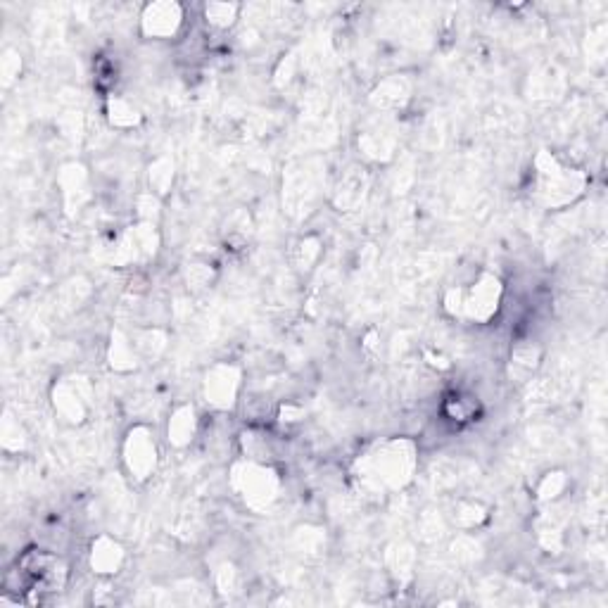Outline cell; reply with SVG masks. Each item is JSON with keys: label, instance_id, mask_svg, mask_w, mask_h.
<instances>
[{"label": "cell", "instance_id": "8fae6325", "mask_svg": "<svg viewBox=\"0 0 608 608\" xmlns=\"http://www.w3.org/2000/svg\"><path fill=\"white\" fill-rule=\"evenodd\" d=\"M198 428H200V418L193 404H179V407L169 414V423H167L169 445L176 449L188 447L190 442L195 440V435H198Z\"/></svg>", "mask_w": 608, "mask_h": 608}, {"label": "cell", "instance_id": "4fadbf2b", "mask_svg": "<svg viewBox=\"0 0 608 608\" xmlns=\"http://www.w3.org/2000/svg\"><path fill=\"white\" fill-rule=\"evenodd\" d=\"M105 114H107V122H110L114 129L129 131V129H133V126L141 124V112H138V107L133 105L129 98H124V95H117V93L107 95Z\"/></svg>", "mask_w": 608, "mask_h": 608}, {"label": "cell", "instance_id": "7a4b0ae2", "mask_svg": "<svg viewBox=\"0 0 608 608\" xmlns=\"http://www.w3.org/2000/svg\"><path fill=\"white\" fill-rule=\"evenodd\" d=\"M418 447L409 437H392L366 452L357 464V478L371 492H395L414 480Z\"/></svg>", "mask_w": 608, "mask_h": 608}, {"label": "cell", "instance_id": "d6986e66", "mask_svg": "<svg viewBox=\"0 0 608 608\" xmlns=\"http://www.w3.org/2000/svg\"><path fill=\"white\" fill-rule=\"evenodd\" d=\"M148 179L150 190L160 198V195H164L171 188V183H174V162L167 160V157H160L155 164H150Z\"/></svg>", "mask_w": 608, "mask_h": 608}, {"label": "cell", "instance_id": "5b68a950", "mask_svg": "<svg viewBox=\"0 0 608 608\" xmlns=\"http://www.w3.org/2000/svg\"><path fill=\"white\" fill-rule=\"evenodd\" d=\"M231 487L247 509L264 511L281 497V478L271 464L240 459L231 468Z\"/></svg>", "mask_w": 608, "mask_h": 608}, {"label": "cell", "instance_id": "ba28073f", "mask_svg": "<svg viewBox=\"0 0 608 608\" xmlns=\"http://www.w3.org/2000/svg\"><path fill=\"white\" fill-rule=\"evenodd\" d=\"M186 27V8L179 3H150L141 12V34L152 41H171Z\"/></svg>", "mask_w": 608, "mask_h": 608}, {"label": "cell", "instance_id": "52a82bcc", "mask_svg": "<svg viewBox=\"0 0 608 608\" xmlns=\"http://www.w3.org/2000/svg\"><path fill=\"white\" fill-rule=\"evenodd\" d=\"M240 390H243V369L231 361H219L205 373L202 392L207 404L217 411H231L238 404Z\"/></svg>", "mask_w": 608, "mask_h": 608}, {"label": "cell", "instance_id": "7c38bea8", "mask_svg": "<svg viewBox=\"0 0 608 608\" xmlns=\"http://www.w3.org/2000/svg\"><path fill=\"white\" fill-rule=\"evenodd\" d=\"M411 98V84L402 74L390 76L373 91L371 100L380 110H399Z\"/></svg>", "mask_w": 608, "mask_h": 608}, {"label": "cell", "instance_id": "6da1fadb", "mask_svg": "<svg viewBox=\"0 0 608 608\" xmlns=\"http://www.w3.org/2000/svg\"><path fill=\"white\" fill-rule=\"evenodd\" d=\"M69 582V566L60 554L46 547H29L17 556L5 573V592L15 594L19 604H46Z\"/></svg>", "mask_w": 608, "mask_h": 608}, {"label": "cell", "instance_id": "30bf717a", "mask_svg": "<svg viewBox=\"0 0 608 608\" xmlns=\"http://www.w3.org/2000/svg\"><path fill=\"white\" fill-rule=\"evenodd\" d=\"M126 561V551L122 542L114 540L112 535H98L91 542V551H88V563L91 570L100 578H112L122 570Z\"/></svg>", "mask_w": 608, "mask_h": 608}, {"label": "cell", "instance_id": "9c48e42d", "mask_svg": "<svg viewBox=\"0 0 608 608\" xmlns=\"http://www.w3.org/2000/svg\"><path fill=\"white\" fill-rule=\"evenodd\" d=\"M53 407L57 414H60L62 421L72 423V426H79L88 418V411H91V404H88V385L84 378H60L53 385Z\"/></svg>", "mask_w": 608, "mask_h": 608}, {"label": "cell", "instance_id": "3957f363", "mask_svg": "<svg viewBox=\"0 0 608 608\" xmlns=\"http://www.w3.org/2000/svg\"><path fill=\"white\" fill-rule=\"evenodd\" d=\"M504 304V283L497 274L480 271L468 285H454L445 295V309L454 319L490 323Z\"/></svg>", "mask_w": 608, "mask_h": 608}, {"label": "cell", "instance_id": "5bb4252c", "mask_svg": "<svg viewBox=\"0 0 608 608\" xmlns=\"http://www.w3.org/2000/svg\"><path fill=\"white\" fill-rule=\"evenodd\" d=\"M478 409V399L468 395V392H452L442 402V416H445V421L454 423V426H464V423L473 421Z\"/></svg>", "mask_w": 608, "mask_h": 608}, {"label": "cell", "instance_id": "9a60e30c", "mask_svg": "<svg viewBox=\"0 0 608 608\" xmlns=\"http://www.w3.org/2000/svg\"><path fill=\"white\" fill-rule=\"evenodd\" d=\"M540 361H542L540 347H537L532 340H521L511 350V359H509L511 373L516 371L518 376L525 380L528 376H532V373H535L537 366H540Z\"/></svg>", "mask_w": 608, "mask_h": 608}, {"label": "cell", "instance_id": "ac0fdd59", "mask_svg": "<svg viewBox=\"0 0 608 608\" xmlns=\"http://www.w3.org/2000/svg\"><path fill=\"white\" fill-rule=\"evenodd\" d=\"M240 5L233 3H209L205 5V22L217 31H228L238 22Z\"/></svg>", "mask_w": 608, "mask_h": 608}, {"label": "cell", "instance_id": "8992f818", "mask_svg": "<svg viewBox=\"0 0 608 608\" xmlns=\"http://www.w3.org/2000/svg\"><path fill=\"white\" fill-rule=\"evenodd\" d=\"M122 464L136 483H148L160 466V447H157L155 430L143 426V423L129 428L122 442Z\"/></svg>", "mask_w": 608, "mask_h": 608}, {"label": "cell", "instance_id": "277c9868", "mask_svg": "<svg viewBox=\"0 0 608 608\" xmlns=\"http://www.w3.org/2000/svg\"><path fill=\"white\" fill-rule=\"evenodd\" d=\"M587 176L580 169L568 167L551 152H540L535 160V193L537 200L549 209L573 205L585 193Z\"/></svg>", "mask_w": 608, "mask_h": 608}, {"label": "cell", "instance_id": "2e32d148", "mask_svg": "<svg viewBox=\"0 0 608 608\" xmlns=\"http://www.w3.org/2000/svg\"><path fill=\"white\" fill-rule=\"evenodd\" d=\"M138 359L141 354L136 350V342L124 338L122 333L112 335V345H110V364L117 371H131L138 366Z\"/></svg>", "mask_w": 608, "mask_h": 608}, {"label": "cell", "instance_id": "e0dca14e", "mask_svg": "<svg viewBox=\"0 0 608 608\" xmlns=\"http://www.w3.org/2000/svg\"><path fill=\"white\" fill-rule=\"evenodd\" d=\"M566 487H568L566 473H563V471H549L540 478V483H537V487H535V494H537V499H540L542 504H554L563 497Z\"/></svg>", "mask_w": 608, "mask_h": 608}]
</instances>
